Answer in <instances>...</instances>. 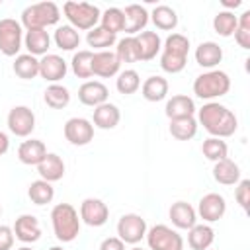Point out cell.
Instances as JSON below:
<instances>
[{"instance_id": "obj_8", "label": "cell", "mask_w": 250, "mask_h": 250, "mask_svg": "<svg viewBox=\"0 0 250 250\" xmlns=\"http://www.w3.org/2000/svg\"><path fill=\"white\" fill-rule=\"evenodd\" d=\"M150 250H184V238L168 225H154L145 234Z\"/></svg>"}, {"instance_id": "obj_36", "label": "cell", "mask_w": 250, "mask_h": 250, "mask_svg": "<svg viewBox=\"0 0 250 250\" xmlns=\"http://www.w3.org/2000/svg\"><path fill=\"white\" fill-rule=\"evenodd\" d=\"M92 59H94V51H90V49H82L72 55L70 68L76 78H92L94 76L92 74Z\"/></svg>"}, {"instance_id": "obj_20", "label": "cell", "mask_w": 250, "mask_h": 250, "mask_svg": "<svg viewBox=\"0 0 250 250\" xmlns=\"http://www.w3.org/2000/svg\"><path fill=\"white\" fill-rule=\"evenodd\" d=\"M166 117L172 121V119H184V117H193L197 107H195V102L186 96V94H176L172 96L168 102H166Z\"/></svg>"}, {"instance_id": "obj_30", "label": "cell", "mask_w": 250, "mask_h": 250, "mask_svg": "<svg viewBox=\"0 0 250 250\" xmlns=\"http://www.w3.org/2000/svg\"><path fill=\"white\" fill-rule=\"evenodd\" d=\"M141 94L146 102H162L168 96V80L164 76H148L141 84Z\"/></svg>"}, {"instance_id": "obj_13", "label": "cell", "mask_w": 250, "mask_h": 250, "mask_svg": "<svg viewBox=\"0 0 250 250\" xmlns=\"http://www.w3.org/2000/svg\"><path fill=\"white\" fill-rule=\"evenodd\" d=\"M66 72H68V66H66V61L61 55L47 53L45 57L39 59V76L45 82L59 84L66 76Z\"/></svg>"}, {"instance_id": "obj_29", "label": "cell", "mask_w": 250, "mask_h": 250, "mask_svg": "<svg viewBox=\"0 0 250 250\" xmlns=\"http://www.w3.org/2000/svg\"><path fill=\"white\" fill-rule=\"evenodd\" d=\"M148 20H152V23L156 25V29H162V31H174L176 25H178V14L174 8L166 6V4H160V6H154L152 12L148 14Z\"/></svg>"}, {"instance_id": "obj_21", "label": "cell", "mask_w": 250, "mask_h": 250, "mask_svg": "<svg viewBox=\"0 0 250 250\" xmlns=\"http://www.w3.org/2000/svg\"><path fill=\"white\" fill-rule=\"evenodd\" d=\"M168 217H170V221H172V225L176 229L189 230L193 225H197V213H195V209L188 201H176V203H172V207L168 211Z\"/></svg>"}, {"instance_id": "obj_32", "label": "cell", "mask_w": 250, "mask_h": 250, "mask_svg": "<svg viewBox=\"0 0 250 250\" xmlns=\"http://www.w3.org/2000/svg\"><path fill=\"white\" fill-rule=\"evenodd\" d=\"M53 41H55V45H57L61 51H74V49H78V45H80V33H78L72 25L64 23V25H59V27L55 29Z\"/></svg>"}, {"instance_id": "obj_19", "label": "cell", "mask_w": 250, "mask_h": 250, "mask_svg": "<svg viewBox=\"0 0 250 250\" xmlns=\"http://www.w3.org/2000/svg\"><path fill=\"white\" fill-rule=\"evenodd\" d=\"M133 37H135V43H137L139 61H152L162 49V39L156 31H141Z\"/></svg>"}, {"instance_id": "obj_35", "label": "cell", "mask_w": 250, "mask_h": 250, "mask_svg": "<svg viewBox=\"0 0 250 250\" xmlns=\"http://www.w3.org/2000/svg\"><path fill=\"white\" fill-rule=\"evenodd\" d=\"M86 43L96 51H109V47H113L117 43V35H113V33L105 31L104 27L96 25L94 29H90L86 33Z\"/></svg>"}, {"instance_id": "obj_22", "label": "cell", "mask_w": 250, "mask_h": 250, "mask_svg": "<svg viewBox=\"0 0 250 250\" xmlns=\"http://www.w3.org/2000/svg\"><path fill=\"white\" fill-rule=\"evenodd\" d=\"M223 61V47L215 41H203L195 49V62L207 70H213Z\"/></svg>"}, {"instance_id": "obj_47", "label": "cell", "mask_w": 250, "mask_h": 250, "mask_svg": "<svg viewBox=\"0 0 250 250\" xmlns=\"http://www.w3.org/2000/svg\"><path fill=\"white\" fill-rule=\"evenodd\" d=\"M8 148H10V137H8L4 131H0V156L6 154Z\"/></svg>"}, {"instance_id": "obj_52", "label": "cell", "mask_w": 250, "mask_h": 250, "mask_svg": "<svg viewBox=\"0 0 250 250\" xmlns=\"http://www.w3.org/2000/svg\"><path fill=\"white\" fill-rule=\"evenodd\" d=\"M0 217H2V205H0Z\"/></svg>"}, {"instance_id": "obj_28", "label": "cell", "mask_w": 250, "mask_h": 250, "mask_svg": "<svg viewBox=\"0 0 250 250\" xmlns=\"http://www.w3.org/2000/svg\"><path fill=\"white\" fill-rule=\"evenodd\" d=\"M213 240H215V230L207 223L193 225L188 230V244L191 250H209Z\"/></svg>"}, {"instance_id": "obj_41", "label": "cell", "mask_w": 250, "mask_h": 250, "mask_svg": "<svg viewBox=\"0 0 250 250\" xmlns=\"http://www.w3.org/2000/svg\"><path fill=\"white\" fill-rule=\"evenodd\" d=\"M100 27H104L105 31L117 35L119 31H123V10L119 8H107L102 12V18H100Z\"/></svg>"}, {"instance_id": "obj_2", "label": "cell", "mask_w": 250, "mask_h": 250, "mask_svg": "<svg viewBox=\"0 0 250 250\" xmlns=\"http://www.w3.org/2000/svg\"><path fill=\"white\" fill-rule=\"evenodd\" d=\"M160 68L168 74H178L188 64L189 39L184 33H170L160 49Z\"/></svg>"}, {"instance_id": "obj_5", "label": "cell", "mask_w": 250, "mask_h": 250, "mask_svg": "<svg viewBox=\"0 0 250 250\" xmlns=\"http://www.w3.org/2000/svg\"><path fill=\"white\" fill-rule=\"evenodd\" d=\"M61 20V10L55 2H37L21 12V27L29 29H47L49 25H57Z\"/></svg>"}, {"instance_id": "obj_33", "label": "cell", "mask_w": 250, "mask_h": 250, "mask_svg": "<svg viewBox=\"0 0 250 250\" xmlns=\"http://www.w3.org/2000/svg\"><path fill=\"white\" fill-rule=\"evenodd\" d=\"M43 100L51 109H64L70 104V92L62 84H49L43 92Z\"/></svg>"}, {"instance_id": "obj_51", "label": "cell", "mask_w": 250, "mask_h": 250, "mask_svg": "<svg viewBox=\"0 0 250 250\" xmlns=\"http://www.w3.org/2000/svg\"><path fill=\"white\" fill-rule=\"evenodd\" d=\"M131 250H143V248H137V246H135V248H131Z\"/></svg>"}, {"instance_id": "obj_3", "label": "cell", "mask_w": 250, "mask_h": 250, "mask_svg": "<svg viewBox=\"0 0 250 250\" xmlns=\"http://www.w3.org/2000/svg\"><path fill=\"white\" fill-rule=\"evenodd\" d=\"M80 215L70 203H57L51 209V225L57 240L72 242L80 234Z\"/></svg>"}, {"instance_id": "obj_18", "label": "cell", "mask_w": 250, "mask_h": 250, "mask_svg": "<svg viewBox=\"0 0 250 250\" xmlns=\"http://www.w3.org/2000/svg\"><path fill=\"white\" fill-rule=\"evenodd\" d=\"M121 68L119 59L115 57L113 51H96L92 59V74L100 78H111L117 76Z\"/></svg>"}, {"instance_id": "obj_7", "label": "cell", "mask_w": 250, "mask_h": 250, "mask_svg": "<svg viewBox=\"0 0 250 250\" xmlns=\"http://www.w3.org/2000/svg\"><path fill=\"white\" fill-rule=\"evenodd\" d=\"M23 45V27L14 18L0 20V53L6 57H18Z\"/></svg>"}, {"instance_id": "obj_6", "label": "cell", "mask_w": 250, "mask_h": 250, "mask_svg": "<svg viewBox=\"0 0 250 250\" xmlns=\"http://www.w3.org/2000/svg\"><path fill=\"white\" fill-rule=\"evenodd\" d=\"M62 14L68 20V25H72L76 31H90L100 23L102 12L98 6L88 2H64Z\"/></svg>"}, {"instance_id": "obj_26", "label": "cell", "mask_w": 250, "mask_h": 250, "mask_svg": "<svg viewBox=\"0 0 250 250\" xmlns=\"http://www.w3.org/2000/svg\"><path fill=\"white\" fill-rule=\"evenodd\" d=\"M23 47L33 57H45L51 47V35L47 29H29L23 35Z\"/></svg>"}, {"instance_id": "obj_42", "label": "cell", "mask_w": 250, "mask_h": 250, "mask_svg": "<svg viewBox=\"0 0 250 250\" xmlns=\"http://www.w3.org/2000/svg\"><path fill=\"white\" fill-rule=\"evenodd\" d=\"M115 57L119 59V62H139V55H137V43H135V37L127 35L123 39H119L115 43Z\"/></svg>"}, {"instance_id": "obj_49", "label": "cell", "mask_w": 250, "mask_h": 250, "mask_svg": "<svg viewBox=\"0 0 250 250\" xmlns=\"http://www.w3.org/2000/svg\"><path fill=\"white\" fill-rule=\"evenodd\" d=\"M49 250H64V248H62V246H51Z\"/></svg>"}, {"instance_id": "obj_9", "label": "cell", "mask_w": 250, "mask_h": 250, "mask_svg": "<svg viewBox=\"0 0 250 250\" xmlns=\"http://www.w3.org/2000/svg\"><path fill=\"white\" fill-rule=\"evenodd\" d=\"M148 227L146 221L137 213H125L117 221V238H121L125 244H137L145 238Z\"/></svg>"}, {"instance_id": "obj_27", "label": "cell", "mask_w": 250, "mask_h": 250, "mask_svg": "<svg viewBox=\"0 0 250 250\" xmlns=\"http://www.w3.org/2000/svg\"><path fill=\"white\" fill-rule=\"evenodd\" d=\"M213 178L221 186H236L240 182V166L230 158L219 160L213 166Z\"/></svg>"}, {"instance_id": "obj_12", "label": "cell", "mask_w": 250, "mask_h": 250, "mask_svg": "<svg viewBox=\"0 0 250 250\" xmlns=\"http://www.w3.org/2000/svg\"><path fill=\"white\" fill-rule=\"evenodd\" d=\"M80 221L88 227H104L109 219V207L98 197H86L80 203Z\"/></svg>"}, {"instance_id": "obj_24", "label": "cell", "mask_w": 250, "mask_h": 250, "mask_svg": "<svg viewBox=\"0 0 250 250\" xmlns=\"http://www.w3.org/2000/svg\"><path fill=\"white\" fill-rule=\"evenodd\" d=\"M47 156V146L39 139H27L18 146V158L21 164L37 166Z\"/></svg>"}, {"instance_id": "obj_15", "label": "cell", "mask_w": 250, "mask_h": 250, "mask_svg": "<svg viewBox=\"0 0 250 250\" xmlns=\"http://www.w3.org/2000/svg\"><path fill=\"white\" fill-rule=\"evenodd\" d=\"M14 236L23 242V244H31V242H37L41 238V225H39V219L35 215H29V213H23L16 219L14 227Z\"/></svg>"}, {"instance_id": "obj_23", "label": "cell", "mask_w": 250, "mask_h": 250, "mask_svg": "<svg viewBox=\"0 0 250 250\" xmlns=\"http://www.w3.org/2000/svg\"><path fill=\"white\" fill-rule=\"evenodd\" d=\"M121 119V111L115 104H102L98 107H94V117H92V125L98 127V129H104V131H109V129H115L117 123Z\"/></svg>"}, {"instance_id": "obj_45", "label": "cell", "mask_w": 250, "mask_h": 250, "mask_svg": "<svg viewBox=\"0 0 250 250\" xmlns=\"http://www.w3.org/2000/svg\"><path fill=\"white\" fill-rule=\"evenodd\" d=\"M14 230L8 225H0V250H12L14 246Z\"/></svg>"}, {"instance_id": "obj_1", "label": "cell", "mask_w": 250, "mask_h": 250, "mask_svg": "<svg viewBox=\"0 0 250 250\" xmlns=\"http://www.w3.org/2000/svg\"><path fill=\"white\" fill-rule=\"evenodd\" d=\"M197 123L217 139H227L236 133L238 119L236 115L219 102H207L197 109Z\"/></svg>"}, {"instance_id": "obj_50", "label": "cell", "mask_w": 250, "mask_h": 250, "mask_svg": "<svg viewBox=\"0 0 250 250\" xmlns=\"http://www.w3.org/2000/svg\"><path fill=\"white\" fill-rule=\"evenodd\" d=\"M18 250H33V248H29V246H21V248H18Z\"/></svg>"}, {"instance_id": "obj_44", "label": "cell", "mask_w": 250, "mask_h": 250, "mask_svg": "<svg viewBox=\"0 0 250 250\" xmlns=\"http://www.w3.org/2000/svg\"><path fill=\"white\" fill-rule=\"evenodd\" d=\"M234 199H236V203L244 209V211H248V203H250V180H240L238 184H236V188H234Z\"/></svg>"}, {"instance_id": "obj_25", "label": "cell", "mask_w": 250, "mask_h": 250, "mask_svg": "<svg viewBox=\"0 0 250 250\" xmlns=\"http://www.w3.org/2000/svg\"><path fill=\"white\" fill-rule=\"evenodd\" d=\"M37 174L49 184L59 182L64 176V160L55 152H47V156L37 164Z\"/></svg>"}, {"instance_id": "obj_48", "label": "cell", "mask_w": 250, "mask_h": 250, "mask_svg": "<svg viewBox=\"0 0 250 250\" xmlns=\"http://www.w3.org/2000/svg\"><path fill=\"white\" fill-rule=\"evenodd\" d=\"M240 4H242V0H234V2L223 0V8H225V10H229V12H232V8H238Z\"/></svg>"}, {"instance_id": "obj_14", "label": "cell", "mask_w": 250, "mask_h": 250, "mask_svg": "<svg viewBox=\"0 0 250 250\" xmlns=\"http://www.w3.org/2000/svg\"><path fill=\"white\" fill-rule=\"evenodd\" d=\"M205 223H215L225 217L227 213V201L221 193H205L199 199L197 211H195Z\"/></svg>"}, {"instance_id": "obj_16", "label": "cell", "mask_w": 250, "mask_h": 250, "mask_svg": "<svg viewBox=\"0 0 250 250\" xmlns=\"http://www.w3.org/2000/svg\"><path fill=\"white\" fill-rule=\"evenodd\" d=\"M107 98H109V90L100 80H86L78 88V100H80V104H84L88 107H98V105L105 104Z\"/></svg>"}, {"instance_id": "obj_46", "label": "cell", "mask_w": 250, "mask_h": 250, "mask_svg": "<svg viewBox=\"0 0 250 250\" xmlns=\"http://www.w3.org/2000/svg\"><path fill=\"white\" fill-rule=\"evenodd\" d=\"M100 250H125V242L117 236H107L102 240Z\"/></svg>"}, {"instance_id": "obj_17", "label": "cell", "mask_w": 250, "mask_h": 250, "mask_svg": "<svg viewBox=\"0 0 250 250\" xmlns=\"http://www.w3.org/2000/svg\"><path fill=\"white\" fill-rule=\"evenodd\" d=\"M148 23V12L145 6L141 4H129L125 10H123V31L127 35H137L141 31H145Z\"/></svg>"}, {"instance_id": "obj_10", "label": "cell", "mask_w": 250, "mask_h": 250, "mask_svg": "<svg viewBox=\"0 0 250 250\" xmlns=\"http://www.w3.org/2000/svg\"><path fill=\"white\" fill-rule=\"evenodd\" d=\"M8 129L16 137H29L35 129V113L27 105H14L6 117Z\"/></svg>"}, {"instance_id": "obj_4", "label": "cell", "mask_w": 250, "mask_h": 250, "mask_svg": "<svg viewBox=\"0 0 250 250\" xmlns=\"http://www.w3.org/2000/svg\"><path fill=\"white\" fill-rule=\"evenodd\" d=\"M229 90H230V78L225 70H219V68L201 72L193 80V94L207 102H213L215 98L229 94Z\"/></svg>"}, {"instance_id": "obj_34", "label": "cell", "mask_w": 250, "mask_h": 250, "mask_svg": "<svg viewBox=\"0 0 250 250\" xmlns=\"http://www.w3.org/2000/svg\"><path fill=\"white\" fill-rule=\"evenodd\" d=\"M27 197L31 199V203H35V205H47V203H51L53 201V197H55V188H53V184H49V182H45V180H35V182H31L29 184V188H27Z\"/></svg>"}, {"instance_id": "obj_40", "label": "cell", "mask_w": 250, "mask_h": 250, "mask_svg": "<svg viewBox=\"0 0 250 250\" xmlns=\"http://www.w3.org/2000/svg\"><path fill=\"white\" fill-rule=\"evenodd\" d=\"M201 152L207 160L211 162H219V160H225L229 158V145L223 141V139H217V137H209L203 141L201 145Z\"/></svg>"}, {"instance_id": "obj_37", "label": "cell", "mask_w": 250, "mask_h": 250, "mask_svg": "<svg viewBox=\"0 0 250 250\" xmlns=\"http://www.w3.org/2000/svg\"><path fill=\"white\" fill-rule=\"evenodd\" d=\"M197 133V119L195 117H184V119H172L170 121V135L176 141H189Z\"/></svg>"}, {"instance_id": "obj_11", "label": "cell", "mask_w": 250, "mask_h": 250, "mask_svg": "<svg viewBox=\"0 0 250 250\" xmlns=\"http://www.w3.org/2000/svg\"><path fill=\"white\" fill-rule=\"evenodd\" d=\"M64 139L74 146H84L94 139V125L86 117H70L62 127Z\"/></svg>"}, {"instance_id": "obj_39", "label": "cell", "mask_w": 250, "mask_h": 250, "mask_svg": "<svg viewBox=\"0 0 250 250\" xmlns=\"http://www.w3.org/2000/svg\"><path fill=\"white\" fill-rule=\"evenodd\" d=\"M115 88H117V92L123 94V96L135 94V92L141 88V76H139V72L133 70V68L121 70V72L117 74V78H115Z\"/></svg>"}, {"instance_id": "obj_31", "label": "cell", "mask_w": 250, "mask_h": 250, "mask_svg": "<svg viewBox=\"0 0 250 250\" xmlns=\"http://www.w3.org/2000/svg\"><path fill=\"white\" fill-rule=\"evenodd\" d=\"M14 72L18 78L21 80H31L35 76H39V59L29 55V53H21L16 57L14 61Z\"/></svg>"}, {"instance_id": "obj_38", "label": "cell", "mask_w": 250, "mask_h": 250, "mask_svg": "<svg viewBox=\"0 0 250 250\" xmlns=\"http://www.w3.org/2000/svg\"><path fill=\"white\" fill-rule=\"evenodd\" d=\"M236 25H238V16H234V12L221 10V12H217V16L213 18V29H215V33H219L221 37H230V35H234Z\"/></svg>"}, {"instance_id": "obj_43", "label": "cell", "mask_w": 250, "mask_h": 250, "mask_svg": "<svg viewBox=\"0 0 250 250\" xmlns=\"http://www.w3.org/2000/svg\"><path fill=\"white\" fill-rule=\"evenodd\" d=\"M234 41L242 49H250V10H244L238 16V25L234 31Z\"/></svg>"}]
</instances>
